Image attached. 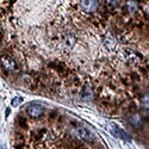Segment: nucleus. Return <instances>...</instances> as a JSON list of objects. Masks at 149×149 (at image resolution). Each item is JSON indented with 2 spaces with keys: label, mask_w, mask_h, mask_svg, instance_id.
I'll return each mask as SVG.
<instances>
[{
  "label": "nucleus",
  "mask_w": 149,
  "mask_h": 149,
  "mask_svg": "<svg viewBox=\"0 0 149 149\" xmlns=\"http://www.w3.org/2000/svg\"><path fill=\"white\" fill-rule=\"evenodd\" d=\"M70 135L74 139L84 141V142H92L94 141V135L86 128H75L70 131Z\"/></svg>",
  "instance_id": "1"
},
{
  "label": "nucleus",
  "mask_w": 149,
  "mask_h": 149,
  "mask_svg": "<svg viewBox=\"0 0 149 149\" xmlns=\"http://www.w3.org/2000/svg\"><path fill=\"white\" fill-rule=\"evenodd\" d=\"M26 112L32 118H38L44 113V106L41 104H31L26 107Z\"/></svg>",
  "instance_id": "2"
},
{
  "label": "nucleus",
  "mask_w": 149,
  "mask_h": 149,
  "mask_svg": "<svg viewBox=\"0 0 149 149\" xmlns=\"http://www.w3.org/2000/svg\"><path fill=\"white\" fill-rule=\"evenodd\" d=\"M79 6L85 12H94V11H97V8L99 6V3L94 1V0H84V1L79 3Z\"/></svg>",
  "instance_id": "3"
},
{
  "label": "nucleus",
  "mask_w": 149,
  "mask_h": 149,
  "mask_svg": "<svg viewBox=\"0 0 149 149\" xmlns=\"http://www.w3.org/2000/svg\"><path fill=\"white\" fill-rule=\"evenodd\" d=\"M110 131L112 132V135L113 136H116V137H118V139H122V140H124V141H128V142H130L131 141V139H130V136L124 131V130H122L120 128H118V127H116V125H110Z\"/></svg>",
  "instance_id": "4"
},
{
  "label": "nucleus",
  "mask_w": 149,
  "mask_h": 149,
  "mask_svg": "<svg viewBox=\"0 0 149 149\" xmlns=\"http://www.w3.org/2000/svg\"><path fill=\"white\" fill-rule=\"evenodd\" d=\"M1 62H3V67H4L6 70L12 72V70H15V69L17 68L16 61L12 58V57L7 56V55H4V56L1 57Z\"/></svg>",
  "instance_id": "5"
},
{
  "label": "nucleus",
  "mask_w": 149,
  "mask_h": 149,
  "mask_svg": "<svg viewBox=\"0 0 149 149\" xmlns=\"http://www.w3.org/2000/svg\"><path fill=\"white\" fill-rule=\"evenodd\" d=\"M104 45H105V48L107 49V50L113 52V50H116V48H117V41H116V38L112 35L109 33V35L105 36V38H104Z\"/></svg>",
  "instance_id": "6"
},
{
  "label": "nucleus",
  "mask_w": 149,
  "mask_h": 149,
  "mask_svg": "<svg viewBox=\"0 0 149 149\" xmlns=\"http://www.w3.org/2000/svg\"><path fill=\"white\" fill-rule=\"evenodd\" d=\"M142 117L140 113H132L130 117H129V123L131 124L132 127L135 128H140L142 125Z\"/></svg>",
  "instance_id": "7"
},
{
  "label": "nucleus",
  "mask_w": 149,
  "mask_h": 149,
  "mask_svg": "<svg viewBox=\"0 0 149 149\" xmlns=\"http://www.w3.org/2000/svg\"><path fill=\"white\" fill-rule=\"evenodd\" d=\"M62 43H63V45L66 47V48H73L74 47V44H75V37H74L73 35H70V33H68V35H66L63 38H62Z\"/></svg>",
  "instance_id": "8"
},
{
  "label": "nucleus",
  "mask_w": 149,
  "mask_h": 149,
  "mask_svg": "<svg viewBox=\"0 0 149 149\" xmlns=\"http://www.w3.org/2000/svg\"><path fill=\"white\" fill-rule=\"evenodd\" d=\"M125 52H127V54H129V55L127 56V60H128V61H130L131 63H137V62L140 61V58L137 57V55H136L132 50H130V49H127Z\"/></svg>",
  "instance_id": "9"
},
{
  "label": "nucleus",
  "mask_w": 149,
  "mask_h": 149,
  "mask_svg": "<svg viewBox=\"0 0 149 149\" xmlns=\"http://www.w3.org/2000/svg\"><path fill=\"white\" fill-rule=\"evenodd\" d=\"M125 5H127V7H128V10L130 12H135L136 10H137V7H139V4L137 3H134V1H128Z\"/></svg>",
  "instance_id": "10"
},
{
  "label": "nucleus",
  "mask_w": 149,
  "mask_h": 149,
  "mask_svg": "<svg viewBox=\"0 0 149 149\" xmlns=\"http://www.w3.org/2000/svg\"><path fill=\"white\" fill-rule=\"evenodd\" d=\"M22 103H23V98H22V97H16V98L12 99V102H11L12 106H18V105H20Z\"/></svg>",
  "instance_id": "11"
},
{
  "label": "nucleus",
  "mask_w": 149,
  "mask_h": 149,
  "mask_svg": "<svg viewBox=\"0 0 149 149\" xmlns=\"http://www.w3.org/2000/svg\"><path fill=\"white\" fill-rule=\"evenodd\" d=\"M142 105L146 107V109H148L149 110V94H146V95H143V98H142Z\"/></svg>",
  "instance_id": "12"
}]
</instances>
